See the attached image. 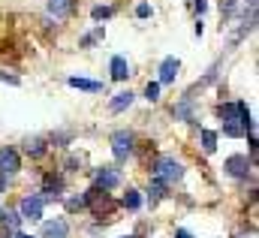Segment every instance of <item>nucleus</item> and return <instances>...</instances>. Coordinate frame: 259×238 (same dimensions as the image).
Instances as JSON below:
<instances>
[{
    "mask_svg": "<svg viewBox=\"0 0 259 238\" xmlns=\"http://www.w3.org/2000/svg\"><path fill=\"white\" fill-rule=\"evenodd\" d=\"M97 39H103V27H97V30H94V33H88V36H84V39H81V46H84V49H88V46H94V43H97Z\"/></svg>",
    "mask_w": 259,
    "mask_h": 238,
    "instance_id": "obj_21",
    "label": "nucleus"
},
{
    "mask_svg": "<svg viewBox=\"0 0 259 238\" xmlns=\"http://www.w3.org/2000/svg\"><path fill=\"white\" fill-rule=\"evenodd\" d=\"M91 15H94V18L100 21V18H112V15H115V9H112V6H97V9H94Z\"/></svg>",
    "mask_w": 259,
    "mask_h": 238,
    "instance_id": "obj_19",
    "label": "nucleus"
},
{
    "mask_svg": "<svg viewBox=\"0 0 259 238\" xmlns=\"http://www.w3.org/2000/svg\"><path fill=\"white\" fill-rule=\"evenodd\" d=\"M235 3H238V0H220V15H226V18H229V15L235 12Z\"/></svg>",
    "mask_w": 259,
    "mask_h": 238,
    "instance_id": "obj_22",
    "label": "nucleus"
},
{
    "mask_svg": "<svg viewBox=\"0 0 259 238\" xmlns=\"http://www.w3.org/2000/svg\"><path fill=\"white\" fill-rule=\"evenodd\" d=\"M154 175L160 181H166V184H175V181L184 178V166H181L175 157H160V160L154 163Z\"/></svg>",
    "mask_w": 259,
    "mask_h": 238,
    "instance_id": "obj_1",
    "label": "nucleus"
},
{
    "mask_svg": "<svg viewBox=\"0 0 259 238\" xmlns=\"http://www.w3.org/2000/svg\"><path fill=\"white\" fill-rule=\"evenodd\" d=\"M0 78H6V82H9V85H18V78H15V75H6V72H3V69H0Z\"/></svg>",
    "mask_w": 259,
    "mask_h": 238,
    "instance_id": "obj_25",
    "label": "nucleus"
},
{
    "mask_svg": "<svg viewBox=\"0 0 259 238\" xmlns=\"http://www.w3.org/2000/svg\"><path fill=\"white\" fill-rule=\"evenodd\" d=\"M61 190H64V181L55 178V175H49V178H46V190H42V193H46L42 199H58V196H61Z\"/></svg>",
    "mask_w": 259,
    "mask_h": 238,
    "instance_id": "obj_13",
    "label": "nucleus"
},
{
    "mask_svg": "<svg viewBox=\"0 0 259 238\" xmlns=\"http://www.w3.org/2000/svg\"><path fill=\"white\" fill-rule=\"evenodd\" d=\"M136 15H139V18H148V15H151V6H148V3H139V6H136Z\"/></svg>",
    "mask_w": 259,
    "mask_h": 238,
    "instance_id": "obj_23",
    "label": "nucleus"
},
{
    "mask_svg": "<svg viewBox=\"0 0 259 238\" xmlns=\"http://www.w3.org/2000/svg\"><path fill=\"white\" fill-rule=\"evenodd\" d=\"M178 69H181V60L178 58H166L163 63H160V85H172L175 75H178Z\"/></svg>",
    "mask_w": 259,
    "mask_h": 238,
    "instance_id": "obj_7",
    "label": "nucleus"
},
{
    "mask_svg": "<svg viewBox=\"0 0 259 238\" xmlns=\"http://www.w3.org/2000/svg\"><path fill=\"white\" fill-rule=\"evenodd\" d=\"M18 172V154L15 151H0V178H12Z\"/></svg>",
    "mask_w": 259,
    "mask_h": 238,
    "instance_id": "obj_5",
    "label": "nucleus"
},
{
    "mask_svg": "<svg viewBox=\"0 0 259 238\" xmlns=\"http://www.w3.org/2000/svg\"><path fill=\"white\" fill-rule=\"evenodd\" d=\"M127 75H130V63H127V58L115 55V58H112V78H115V82H124Z\"/></svg>",
    "mask_w": 259,
    "mask_h": 238,
    "instance_id": "obj_11",
    "label": "nucleus"
},
{
    "mask_svg": "<svg viewBox=\"0 0 259 238\" xmlns=\"http://www.w3.org/2000/svg\"><path fill=\"white\" fill-rule=\"evenodd\" d=\"M175 238H193V235H190L187 229H178V235H175Z\"/></svg>",
    "mask_w": 259,
    "mask_h": 238,
    "instance_id": "obj_27",
    "label": "nucleus"
},
{
    "mask_svg": "<svg viewBox=\"0 0 259 238\" xmlns=\"http://www.w3.org/2000/svg\"><path fill=\"white\" fill-rule=\"evenodd\" d=\"M145 97L154 103V100L160 97V82H148V88H145Z\"/></svg>",
    "mask_w": 259,
    "mask_h": 238,
    "instance_id": "obj_20",
    "label": "nucleus"
},
{
    "mask_svg": "<svg viewBox=\"0 0 259 238\" xmlns=\"http://www.w3.org/2000/svg\"><path fill=\"white\" fill-rule=\"evenodd\" d=\"M66 205H69V211H78V208H88V205H84V196H81V199H69Z\"/></svg>",
    "mask_w": 259,
    "mask_h": 238,
    "instance_id": "obj_24",
    "label": "nucleus"
},
{
    "mask_svg": "<svg viewBox=\"0 0 259 238\" xmlns=\"http://www.w3.org/2000/svg\"><path fill=\"white\" fill-rule=\"evenodd\" d=\"M133 100H136V97H133L130 91H121V94L109 103V109H112V112H124V109H130V106H133Z\"/></svg>",
    "mask_w": 259,
    "mask_h": 238,
    "instance_id": "obj_14",
    "label": "nucleus"
},
{
    "mask_svg": "<svg viewBox=\"0 0 259 238\" xmlns=\"http://www.w3.org/2000/svg\"><path fill=\"white\" fill-rule=\"evenodd\" d=\"M160 199H166V181H160L154 175V181H151V205H157Z\"/></svg>",
    "mask_w": 259,
    "mask_h": 238,
    "instance_id": "obj_15",
    "label": "nucleus"
},
{
    "mask_svg": "<svg viewBox=\"0 0 259 238\" xmlns=\"http://www.w3.org/2000/svg\"><path fill=\"white\" fill-rule=\"evenodd\" d=\"M42 202H46L42 196H27V199L21 202V211H18V214L27 217V220H39V217H42Z\"/></svg>",
    "mask_w": 259,
    "mask_h": 238,
    "instance_id": "obj_4",
    "label": "nucleus"
},
{
    "mask_svg": "<svg viewBox=\"0 0 259 238\" xmlns=\"http://www.w3.org/2000/svg\"><path fill=\"white\" fill-rule=\"evenodd\" d=\"M66 85H69V88H78V91H91V94L103 91V82H91V78H78V75L66 78Z\"/></svg>",
    "mask_w": 259,
    "mask_h": 238,
    "instance_id": "obj_10",
    "label": "nucleus"
},
{
    "mask_svg": "<svg viewBox=\"0 0 259 238\" xmlns=\"http://www.w3.org/2000/svg\"><path fill=\"white\" fill-rule=\"evenodd\" d=\"M69 235V226H66V220H49V223H42V238H66Z\"/></svg>",
    "mask_w": 259,
    "mask_h": 238,
    "instance_id": "obj_8",
    "label": "nucleus"
},
{
    "mask_svg": "<svg viewBox=\"0 0 259 238\" xmlns=\"http://www.w3.org/2000/svg\"><path fill=\"white\" fill-rule=\"evenodd\" d=\"M226 172H229L232 178H247V175H250V163H247V157L232 154V157L226 160Z\"/></svg>",
    "mask_w": 259,
    "mask_h": 238,
    "instance_id": "obj_3",
    "label": "nucleus"
},
{
    "mask_svg": "<svg viewBox=\"0 0 259 238\" xmlns=\"http://www.w3.org/2000/svg\"><path fill=\"white\" fill-rule=\"evenodd\" d=\"M118 184H121V172H118L115 166H103V169L97 172V187L112 190V187H118Z\"/></svg>",
    "mask_w": 259,
    "mask_h": 238,
    "instance_id": "obj_6",
    "label": "nucleus"
},
{
    "mask_svg": "<svg viewBox=\"0 0 259 238\" xmlns=\"http://www.w3.org/2000/svg\"><path fill=\"white\" fill-rule=\"evenodd\" d=\"M133 142H136V136H133L130 130H118V133L112 136V151H115L118 160H127L130 154H133Z\"/></svg>",
    "mask_w": 259,
    "mask_h": 238,
    "instance_id": "obj_2",
    "label": "nucleus"
},
{
    "mask_svg": "<svg viewBox=\"0 0 259 238\" xmlns=\"http://www.w3.org/2000/svg\"><path fill=\"white\" fill-rule=\"evenodd\" d=\"M172 112H175V118H184V121H190V124H193V121H196L193 109H190V103H178V106H175Z\"/></svg>",
    "mask_w": 259,
    "mask_h": 238,
    "instance_id": "obj_16",
    "label": "nucleus"
},
{
    "mask_svg": "<svg viewBox=\"0 0 259 238\" xmlns=\"http://www.w3.org/2000/svg\"><path fill=\"white\" fill-rule=\"evenodd\" d=\"M72 9H75V0H49V12L55 18H66Z\"/></svg>",
    "mask_w": 259,
    "mask_h": 238,
    "instance_id": "obj_9",
    "label": "nucleus"
},
{
    "mask_svg": "<svg viewBox=\"0 0 259 238\" xmlns=\"http://www.w3.org/2000/svg\"><path fill=\"white\" fill-rule=\"evenodd\" d=\"M124 238H136V235H124Z\"/></svg>",
    "mask_w": 259,
    "mask_h": 238,
    "instance_id": "obj_29",
    "label": "nucleus"
},
{
    "mask_svg": "<svg viewBox=\"0 0 259 238\" xmlns=\"http://www.w3.org/2000/svg\"><path fill=\"white\" fill-rule=\"evenodd\" d=\"M202 148L211 154V151L217 148V133H211V130H202Z\"/></svg>",
    "mask_w": 259,
    "mask_h": 238,
    "instance_id": "obj_17",
    "label": "nucleus"
},
{
    "mask_svg": "<svg viewBox=\"0 0 259 238\" xmlns=\"http://www.w3.org/2000/svg\"><path fill=\"white\" fill-rule=\"evenodd\" d=\"M139 205H142V196H139V190H127V196H124V208L136 211Z\"/></svg>",
    "mask_w": 259,
    "mask_h": 238,
    "instance_id": "obj_18",
    "label": "nucleus"
},
{
    "mask_svg": "<svg viewBox=\"0 0 259 238\" xmlns=\"http://www.w3.org/2000/svg\"><path fill=\"white\" fill-rule=\"evenodd\" d=\"M15 238H30V235H24V232H18V235H15Z\"/></svg>",
    "mask_w": 259,
    "mask_h": 238,
    "instance_id": "obj_28",
    "label": "nucleus"
},
{
    "mask_svg": "<svg viewBox=\"0 0 259 238\" xmlns=\"http://www.w3.org/2000/svg\"><path fill=\"white\" fill-rule=\"evenodd\" d=\"M24 154H30V157H42V154H46V139H39V136L24 139Z\"/></svg>",
    "mask_w": 259,
    "mask_h": 238,
    "instance_id": "obj_12",
    "label": "nucleus"
},
{
    "mask_svg": "<svg viewBox=\"0 0 259 238\" xmlns=\"http://www.w3.org/2000/svg\"><path fill=\"white\" fill-rule=\"evenodd\" d=\"M196 12H199V15L205 12V0H196Z\"/></svg>",
    "mask_w": 259,
    "mask_h": 238,
    "instance_id": "obj_26",
    "label": "nucleus"
}]
</instances>
